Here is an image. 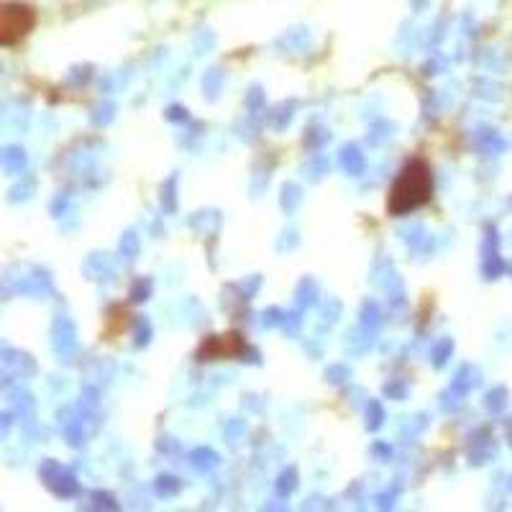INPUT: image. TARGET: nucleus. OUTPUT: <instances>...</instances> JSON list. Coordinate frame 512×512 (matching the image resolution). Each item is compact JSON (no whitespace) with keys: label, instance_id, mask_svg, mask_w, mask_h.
Segmentation results:
<instances>
[{"label":"nucleus","instance_id":"f257e3e1","mask_svg":"<svg viewBox=\"0 0 512 512\" xmlns=\"http://www.w3.org/2000/svg\"><path fill=\"white\" fill-rule=\"evenodd\" d=\"M433 198V172L423 159H410L400 169L387 195V210L392 216H405L413 210L423 208Z\"/></svg>","mask_w":512,"mask_h":512},{"label":"nucleus","instance_id":"f03ea898","mask_svg":"<svg viewBox=\"0 0 512 512\" xmlns=\"http://www.w3.org/2000/svg\"><path fill=\"white\" fill-rule=\"evenodd\" d=\"M36 21H39L36 8L29 3H21V0L3 3L0 8V44L13 47L18 41H24L34 31Z\"/></svg>","mask_w":512,"mask_h":512},{"label":"nucleus","instance_id":"7ed1b4c3","mask_svg":"<svg viewBox=\"0 0 512 512\" xmlns=\"http://www.w3.org/2000/svg\"><path fill=\"white\" fill-rule=\"evenodd\" d=\"M246 344L241 333H221V336H210L203 346H200V361L213 359H233V356L244 354Z\"/></svg>","mask_w":512,"mask_h":512}]
</instances>
